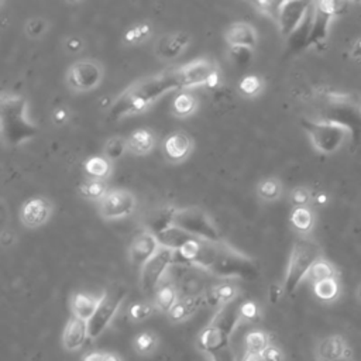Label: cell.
Returning a JSON list of instances; mask_svg holds the SVG:
<instances>
[{
	"label": "cell",
	"instance_id": "b9f144b4",
	"mask_svg": "<svg viewBox=\"0 0 361 361\" xmlns=\"http://www.w3.org/2000/svg\"><path fill=\"white\" fill-rule=\"evenodd\" d=\"M312 199H313L312 191L309 188H306V187H297L291 192V202H292L294 208L309 206Z\"/></svg>",
	"mask_w": 361,
	"mask_h": 361
},
{
	"label": "cell",
	"instance_id": "680465c9",
	"mask_svg": "<svg viewBox=\"0 0 361 361\" xmlns=\"http://www.w3.org/2000/svg\"><path fill=\"white\" fill-rule=\"evenodd\" d=\"M360 115H361V108H360Z\"/></svg>",
	"mask_w": 361,
	"mask_h": 361
},
{
	"label": "cell",
	"instance_id": "7c38bea8",
	"mask_svg": "<svg viewBox=\"0 0 361 361\" xmlns=\"http://www.w3.org/2000/svg\"><path fill=\"white\" fill-rule=\"evenodd\" d=\"M137 206L136 197L127 190H111L102 201L98 202L99 215L106 220H118L130 216Z\"/></svg>",
	"mask_w": 361,
	"mask_h": 361
},
{
	"label": "cell",
	"instance_id": "ab89813d",
	"mask_svg": "<svg viewBox=\"0 0 361 361\" xmlns=\"http://www.w3.org/2000/svg\"><path fill=\"white\" fill-rule=\"evenodd\" d=\"M151 33V27L148 23H144V24H137L132 29H129L125 34V41L127 44H140L143 43Z\"/></svg>",
	"mask_w": 361,
	"mask_h": 361
},
{
	"label": "cell",
	"instance_id": "ac0fdd59",
	"mask_svg": "<svg viewBox=\"0 0 361 361\" xmlns=\"http://www.w3.org/2000/svg\"><path fill=\"white\" fill-rule=\"evenodd\" d=\"M225 40L232 48L251 50L255 47L258 37L255 29L251 24L246 22H237L227 27L225 33Z\"/></svg>",
	"mask_w": 361,
	"mask_h": 361
},
{
	"label": "cell",
	"instance_id": "9f6ffc18",
	"mask_svg": "<svg viewBox=\"0 0 361 361\" xmlns=\"http://www.w3.org/2000/svg\"><path fill=\"white\" fill-rule=\"evenodd\" d=\"M357 297L360 298V301H361V284L358 285V288H357Z\"/></svg>",
	"mask_w": 361,
	"mask_h": 361
},
{
	"label": "cell",
	"instance_id": "1f68e13d",
	"mask_svg": "<svg viewBox=\"0 0 361 361\" xmlns=\"http://www.w3.org/2000/svg\"><path fill=\"white\" fill-rule=\"evenodd\" d=\"M178 301V292L171 284H164L155 291V306L161 312L169 313Z\"/></svg>",
	"mask_w": 361,
	"mask_h": 361
},
{
	"label": "cell",
	"instance_id": "ee69618b",
	"mask_svg": "<svg viewBox=\"0 0 361 361\" xmlns=\"http://www.w3.org/2000/svg\"><path fill=\"white\" fill-rule=\"evenodd\" d=\"M253 6H254L258 12L267 15L268 17H271L274 22H277L280 3H276V2H254Z\"/></svg>",
	"mask_w": 361,
	"mask_h": 361
},
{
	"label": "cell",
	"instance_id": "3957f363",
	"mask_svg": "<svg viewBox=\"0 0 361 361\" xmlns=\"http://www.w3.org/2000/svg\"><path fill=\"white\" fill-rule=\"evenodd\" d=\"M27 101L20 95H2L0 102V123H2L3 140L12 146L20 144L34 139L38 133L37 126L30 120L27 111Z\"/></svg>",
	"mask_w": 361,
	"mask_h": 361
},
{
	"label": "cell",
	"instance_id": "836d02e7",
	"mask_svg": "<svg viewBox=\"0 0 361 361\" xmlns=\"http://www.w3.org/2000/svg\"><path fill=\"white\" fill-rule=\"evenodd\" d=\"M313 294L323 302H332L340 295V284L337 277L313 284Z\"/></svg>",
	"mask_w": 361,
	"mask_h": 361
},
{
	"label": "cell",
	"instance_id": "4fadbf2b",
	"mask_svg": "<svg viewBox=\"0 0 361 361\" xmlns=\"http://www.w3.org/2000/svg\"><path fill=\"white\" fill-rule=\"evenodd\" d=\"M309 8H311L309 2H298V0L280 2L277 24L284 37L290 38L295 33V30L304 22Z\"/></svg>",
	"mask_w": 361,
	"mask_h": 361
},
{
	"label": "cell",
	"instance_id": "e575fe53",
	"mask_svg": "<svg viewBox=\"0 0 361 361\" xmlns=\"http://www.w3.org/2000/svg\"><path fill=\"white\" fill-rule=\"evenodd\" d=\"M333 277H336V269H334L333 264L322 257V258H319V260L312 265V268H311V271H309V274H308L306 278H308L312 284H316V283H320V281L333 278Z\"/></svg>",
	"mask_w": 361,
	"mask_h": 361
},
{
	"label": "cell",
	"instance_id": "6f0895ef",
	"mask_svg": "<svg viewBox=\"0 0 361 361\" xmlns=\"http://www.w3.org/2000/svg\"><path fill=\"white\" fill-rule=\"evenodd\" d=\"M339 361H347V360H344V358H341V360H339Z\"/></svg>",
	"mask_w": 361,
	"mask_h": 361
},
{
	"label": "cell",
	"instance_id": "5bb4252c",
	"mask_svg": "<svg viewBox=\"0 0 361 361\" xmlns=\"http://www.w3.org/2000/svg\"><path fill=\"white\" fill-rule=\"evenodd\" d=\"M339 3L336 2H316L315 17L308 45H320L327 37L329 26L333 17L337 15Z\"/></svg>",
	"mask_w": 361,
	"mask_h": 361
},
{
	"label": "cell",
	"instance_id": "ba28073f",
	"mask_svg": "<svg viewBox=\"0 0 361 361\" xmlns=\"http://www.w3.org/2000/svg\"><path fill=\"white\" fill-rule=\"evenodd\" d=\"M126 288L122 285H118L115 288L108 290L99 301V305L94 313V316L89 319L87 322V330H89V337L97 339L99 337L105 329L111 325L112 319L115 318L116 312L119 311L122 302L126 298Z\"/></svg>",
	"mask_w": 361,
	"mask_h": 361
},
{
	"label": "cell",
	"instance_id": "7402d4cb",
	"mask_svg": "<svg viewBox=\"0 0 361 361\" xmlns=\"http://www.w3.org/2000/svg\"><path fill=\"white\" fill-rule=\"evenodd\" d=\"M197 237L191 236L190 233L184 232L183 229H179L176 226H171L168 229H165L164 232L157 234V240L160 243V247H165L169 248L172 251H179L180 248H184L188 243H191L192 240H195Z\"/></svg>",
	"mask_w": 361,
	"mask_h": 361
},
{
	"label": "cell",
	"instance_id": "4dcf8cb0",
	"mask_svg": "<svg viewBox=\"0 0 361 361\" xmlns=\"http://www.w3.org/2000/svg\"><path fill=\"white\" fill-rule=\"evenodd\" d=\"M257 194L262 201H267V202L277 201L283 195V185L280 183V179L269 176L260 180V184L257 185Z\"/></svg>",
	"mask_w": 361,
	"mask_h": 361
},
{
	"label": "cell",
	"instance_id": "9c48e42d",
	"mask_svg": "<svg viewBox=\"0 0 361 361\" xmlns=\"http://www.w3.org/2000/svg\"><path fill=\"white\" fill-rule=\"evenodd\" d=\"M179 89H190L201 85L215 86L218 82L216 64L208 58L194 59L183 66L175 68Z\"/></svg>",
	"mask_w": 361,
	"mask_h": 361
},
{
	"label": "cell",
	"instance_id": "bcb514c9",
	"mask_svg": "<svg viewBox=\"0 0 361 361\" xmlns=\"http://www.w3.org/2000/svg\"><path fill=\"white\" fill-rule=\"evenodd\" d=\"M82 361H122V358L116 353L109 351H92L87 353Z\"/></svg>",
	"mask_w": 361,
	"mask_h": 361
},
{
	"label": "cell",
	"instance_id": "e0dca14e",
	"mask_svg": "<svg viewBox=\"0 0 361 361\" xmlns=\"http://www.w3.org/2000/svg\"><path fill=\"white\" fill-rule=\"evenodd\" d=\"M160 248V243L157 240V236L144 230L139 233L130 247H129V255L130 261L136 267H143Z\"/></svg>",
	"mask_w": 361,
	"mask_h": 361
},
{
	"label": "cell",
	"instance_id": "60d3db41",
	"mask_svg": "<svg viewBox=\"0 0 361 361\" xmlns=\"http://www.w3.org/2000/svg\"><path fill=\"white\" fill-rule=\"evenodd\" d=\"M154 312V306L148 302H140V304H134L133 306H130L129 309V316L133 322H143L147 318H150Z\"/></svg>",
	"mask_w": 361,
	"mask_h": 361
},
{
	"label": "cell",
	"instance_id": "52a82bcc",
	"mask_svg": "<svg viewBox=\"0 0 361 361\" xmlns=\"http://www.w3.org/2000/svg\"><path fill=\"white\" fill-rule=\"evenodd\" d=\"M174 226L183 229L191 236L208 240V241H220L222 236L219 229L211 216L199 208H184L176 209L174 215Z\"/></svg>",
	"mask_w": 361,
	"mask_h": 361
},
{
	"label": "cell",
	"instance_id": "83f0119b",
	"mask_svg": "<svg viewBox=\"0 0 361 361\" xmlns=\"http://www.w3.org/2000/svg\"><path fill=\"white\" fill-rule=\"evenodd\" d=\"M290 222L299 234L306 236L312 232V229L315 226V213L309 206L294 208L291 212Z\"/></svg>",
	"mask_w": 361,
	"mask_h": 361
},
{
	"label": "cell",
	"instance_id": "c3c4849f",
	"mask_svg": "<svg viewBox=\"0 0 361 361\" xmlns=\"http://www.w3.org/2000/svg\"><path fill=\"white\" fill-rule=\"evenodd\" d=\"M65 48H66L68 52L76 54V52L82 51V48H83V41H82L80 37L72 36V37L66 38V41H65Z\"/></svg>",
	"mask_w": 361,
	"mask_h": 361
},
{
	"label": "cell",
	"instance_id": "f5cc1de1",
	"mask_svg": "<svg viewBox=\"0 0 361 361\" xmlns=\"http://www.w3.org/2000/svg\"><path fill=\"white\" fill-rule=\"evenodd\" d=\"M351 57L355 59H361V37L355 40V43L351 47Z\"/></svg>",
	"mask_w": 361,
	"mask_h": 361
},
{
	"label": "cell",
	"instance_id": "d6a6232c",
	"mask_svg": "<svg viewBox=\"0 0 361 361\" xmlns=\"http://www.w3.org/2000/svg\"><path fill=\"white\" fill-rule=\"evenodd\" d=\"M109 191L111 190L106 185V180H95V179L85 180V183L79 188V194L85 199L97 201V202L102 201Z\"/></svg>",
	"mask_w": 361,
	"mask_h": 361
},
{
	"label": "cell",
	"instance_id": "5b68a950",
	"mask_svg": "<svg viewBox=\"0 0 361 361\" xmlns=\"http://www.w3.org/2000/svg\"><path fill=\"white\" fill-rule=\"evenodd\" d=\"M319 258H322V248L315 240L306 236L297 239L288 258L283 284L285 294L291 295L297 291L299 284L308 277L312 265Z\"/></svg>",
	"mask_w": 361,
	"mask_h": 361
},
{
	"label": "cell",
	"instance_id": "9a60e30c",
	"mask_svg": "<svg viewBox=\"0 0 361 361\" xmlns=\"http://www.w3.org/2000/svg\"><path fill=\"white\" fill-rule=\"evenodd\" d=\"M52 213V205L43 197L30 198L24 202L20 211V220L29 229L41 227L48 222Z\"/></svg>",
	"mask_w": 361,
	"mask_h": 361
},
{
	"label": "cell",
	"instance_id": "8d00e7d4",
	"mask_svg": "<svg viewBox=\"0 0 361 361\" xmlns=\"http://www.w3.org/2000/svg\"><path fill=\"white\" fill-rule=\"evenodd\" d=\"M262 87H264L262 79L257 75H247L239 83L240 94L244 95L246 98H254V97L260 95Z\"/></svg>",
	"mask_w": 361,
	"mask_h": 361
},
{
	"label": "cell",
	"instance_id": "d590c367",
	"mask_svg": "<svg viewBox=\"0 0 361 361\" xmlns=\"http://www.w3.org/2000/svg\"><path fill=\"white\" fill-rule=\"evenodd\" d=\"M244 343H246V350L248 353H258V354H261L271 344L269 336L264 330H253L247 333Z\"/></svg>",
	"mask_w": 361,
	"mask_h": 361
},
{
	"label": "cell",
	"instance_id": "f1b7e54d",
	"mask_svg": "<svg viewBox=\"0 0 361 361\" xmlns=\"http://www.w3.org/2000/svg\"><path fill=\"white\" fill-rule=\"evenodd\" d=\"M346 343L340 336L325 339L319 346V357L322 361H339L343 358Z\"/></svg>",
	"mask_w": 361,
	"mask_h": 361
},
{
	"label": "cell",
	"instance_id": "f546056e",
	"mask_svg": "<svg viewBox=\"0 0 361 361\" xmlns=\"http://www.w3.org/2000/svg\"><path fill=\"white\" fill-rule=\"evenodd\" d=\"M205 295H206L208 304L223 306V305H227L237 299V288L233 284L225 283V284H219V285L213 287Z\"/></svg>",
	"mask_w": 361,
	"mask_h": 361
},
{
	"label": "cell",
	"instance_id": "f35d334b",
	"mask_svg": "<svg viewBox=\"0 0 361 361\" xmlns=\"http://www.w3.org/2000/svg\"><path fill=\"white\" fill-rule=\"evenodd\" d=\"M157 336L151 332H143L140 333L136 340H134V347L137 350V353L146 355V354H150L154 351V348L157 347Z\"/></svg>",
	"mask_w": 361,
	"mask_h": 361
},
{
	"label": "cell",
	"instance_id": "2e32d148",
	"mask_svg": "<svg viewBox=\"0 0 361 361\" xmlns=\"http://www.w3.org/2000/svg\"><path fill=\"white\" fill-rule=\"evenodd\" d=\"M192 140L184 132L171 133L162 143L164 157L174 164L185 161L192 153Z\"/></svg>",
	"mask_w": 361,
	"mask_h": 361
},
{
	"label": "cell",
	"instance_id": "7bdbcfd3",
	"mask_svg": "<svg viewBox=\"0 0 361 361\" xmlns=\"http://www.w3.org/2000/svg\"><path fill=\"white\" fill-rule=\"evenodd\" d=\"M48 27V23L43 19H31L27 22L26 26V34L30 38H40L43 34H45Z\"/></svg>",
	"mask_w": 361,
	"mask_h": 361
},
{
	"label": "cell",
	"instance_id": "74e56055",
	"mask_svg": "<svg viewBox=\"0 0 361 361\" xmlns=\"http://www.w3.org/2000/svg\"><path fill=\"white\" fill-rule=\"evenodd\" d=\"M127 151V143L123 137L120 136H115L111 137L106 144H105V150H104V155L111 160L115 161L118 158H122V155Z\"/></svg>",
	"mask_w": 361,
	"mask_h": 361
},
{
	"label": "cell",
	"instance_id": "44dd1931",
	"mask_svg": "<svg viewBox=\"0 0 361 361\" xmlns=\"http://www.w3.org/2000/svg\"><path fill=\"white\" fill-rule=\"evenodd\" d=\"M205 304H206L205 294L185 297L176 302V305L172 308L168 316L172 322H184L190 319L192 315H195Z\"/></svg>",
	"mask_w": 361,
	"mask_h": 361
},
{
	"label": "cell",
	"instance_id": "11a10c76",
	"mask_svg": "<svg viewBox=\"0 0 361 361\" xmlns=\"http://www.w3.org/2000/svg\"><path fill=\"white\" fill-rule=\"evenodd\" d=\"M315 202H316L318 205H326V204L329 202V198H327V195H326L325 192H320V194H318V195L315 197Z\"/></svg>",
	"mask_w": 361,
	"mask_h": 361
},
{
	"label": "cell",
	"instance_id": "7dc6e473",
	"mask_svg": "<svg viewBox=\"0 0 361 361\" xmlns=\"http://www.w3.org/2000/svg\"><path fill=\"white\" fill-rule=\"evenodd\" d=\"M264 361H284V354L283 351L274 346V344H269L262 353H261Z\"/></svg>",
	"mask_w": 361,
	"mask_h": 361
},
{
	"label": "cell",
	"instance_id": "816d5d0a",
	"mask_svg": "<svg viewBox=\"0 0 361 361\" xmlns=\"http://www.w3.org/2000/svg\"><path fill=\"white\" fill-rule=\"evenodd\" d=\"M212 358H213V361H234V357L229 348L218 355H213Z\"/></svg>",
	"mask_w": 361,
	"mask_h": 361
},
{
	"label": "cell",
	"instance_id": "4316f807",
	"mask_svg": "<svg viewBox=\"0 0 361 361\" xmlns=\"http://www.w3.org/2000/svg\"><path fill=\"white\" fill-rule=\"evenodd\" d=\"M175 208H161L154 211L151 215L147 218V232L153 234H158L164 232L165 229L171 227L174 225V215H175Z\"/></svg>",
	"mask_w": 361,
	"mask_h": 361
},
{
	"label": "cell",
	"instance_id": "db71d44e",
	"mask_svg": "<svg viewBox=\"0 0 361 361\" xmlns=\"http://www.w3.org/2000/svg\"><path fill=\"white\" fill-rule=\"evenodd\" d=\"M241 361H264V358L258 353H248V351H246V354H244Z\"/></svg>",
	"mask_w": 361,
	"mask_h": 361
},
{
	"label": "cell",
	"instance_id": "8992f818",
	"mask_svg": "<svg viewBox=\"0 0 361 361\" xmlns=\"http://www.w3.org/2000/svg\"><path fill=\"white\" fill-rule=\"evenodd\" d=\"M301 123L313 148L325 155L337 153L351 136V129L341 122L304 119Z\"/></svg>",
	"mask_w": 361,
	"mask_h": 361
},
{
	"label": "cell",
	"instance_id": "603a6c76",
	"mask_svg": "<svg viewBox=\"0 0 361 361\" xmlns=\"http://www.w3.org/2000/svg\"><path fill=\"white\" fill-rule=\"evenodd\" d=\"M127 143V151H130L134 155H146L151 153V150L155 146V136L148 129H137L130 133V136L126 139Z\"/></svg>",
	"mask_w": 361,
	"mask_h": 361
},
{
	"label": "cell",
	"instance_id": "484cf974",
	"mask_svg": "<svg viewBox=\"0 0 361 361\" xmlns=\"http://www.w3.org/2000/svg\"><path fill=\"white\" fill-rule=\"evenodd\" d=\"M197 108H198L197 97L192 92H190V90H183V92H179L174 98L171 111L174 116L184 119L194 115L197 112Z\"/></svg>",
	"mask_w": 361,
	"mask_h": 361
},
{
	"label": "cell",
	"instance_id": "ffe728a7",
	"mask_svg": "<svg viewBox=\"0 0 361 361\" xmlns=\"http://www.w3.org/2000/svg\"><path fill=\"white\" fill-rule=\"evenodd\" d=\"M87 337H89L87 322L72 316L64 329V334H62L64 347L68 351H75L82 347V344Z\"/></svg>",
	"mask_w": 361,
	"mask_h": 361
},
{
	"label": "cell",
	"instance_id": "d4e9b609",
	"mask_svg": "<svg viewBox=\"0 0 361 361\" xmlns=\"http://www.w3.org/2000/svg\"><path fill=\"white\" fill-rule=\"evenodd\" d=\"M85 174L87 179L106 180L112 175V161L105 155H94L85 161L83 164Z\"/></svg>",
	"mask_w": 361,
	"mask_h": 361
},
{
	"label": "cell",
	"instance_id": "f907efd6",
	"mask_svg": "<svg viewBox=\"0 0 361 361\" xmlns=\"http://www.w3.org/2000/svg\"><path fill=\"white\" fill-rule=\"evenodd\" d=\"M283 292H284V288H283V287H280V285H273V287H271V290H269V299L273 301V302H277V301L281 298Z\"/></svg>",
	"mask_w": 361,
	"mask_h": 361
},
{
	"label": "cell",
	"instance_id": "cb8c5ba5",
	"mask_svg": "<svg viewBox=\"0 0 361 361\" xmlns=\"http://www.w3.org/2000/svg\"><path fill=\"white\" fill-rule=\"evenodd\" d=\"M101 298H94L90 295H86L83 292H76L71 298V311L72 316L79 318L82 320L89 322V319L94 316Z\"/></svg>",
	"mask_w": 361,
	"mask_h": 361
},
{
	"label": "cell",
	"instance_id": "30bf717a",
	"mask_svg": "<svg viewBox=\"0 0 361 361\" xmlns=\"http://www.w3.org/2000/svg\"><path fill=\"white\" fill-rule=\"evenodd\" d=\"M104 79V68L90 59L72 64L66 71V83L75 92H89L101 85Z\"/></svg>",
	"mask_w": 361,
	"mask_h": 361
},
{
	"label": "cell",
	"instance_id": "681fc988",
	"mask_svg": "<svg viewBox=\"0 0 361 361\" xmlns=\"http://www.w3.org/2000/svg\"><path fill=\"white\" fill-rule=\"evenodd\" d=\"M69 120V111L66 109V108H64V106H61V108H57L55 111H54V113H52V122L55 123V125H65L66 122Z\"/></svg>",
	"mask_w": 361,
	"mask_h": 361
},
{
	"label": "cell",
	"instance_id": "6da1fadb",
	"mask_svg": "<svg viewBox=\"0 0 361 361\" xmlns=\"http://www.w3.org/2000/svg\"><path fill=\"white\" fill-rule=\"evenodd\" d=\"M176 260L198 265L208 273L223 278L253 281L260 276L258 265L253 258L223 240L208 241L195 239L175 253Z\"/></svg>",
	"mask_w": 361,
	"mask_h": 361
},
{
	"label": "cell",
	"instance_id": "277c9868",
	"mask_svg": "<svg viewBox=\"0 0 361 361\" xmlns=\"http://www.w3.org/2000/svg\"><path fill=\"white\" fill-rule=\"evenodd\" d=\"M240 306L241 304L237 299L220 306L212 322L199 334L198 344L202 351L213 357L227 350L230 336L241 319Z\"/></svg>",
	"mask_w": 361,
	"mask_h": 361
},
{
	"label": "cell",
	"instance_id": "f6af8a7d",
	"mask_svg": "<svg viewBox=\"0 0 361 361\" xmlns=\"http://www.w3.org/2000/svg\"><path fill=\"white\" fill-rule=\"evenodd\" d=\"M258 306L255 302L253 301H247V302H243L241 306H240V318L247 320V322H251V320H255L258 319Z\"/></svg>",
	"mask_w": 361,
	"mask_h": 361
},
{
	"label": "cell",
	"instance_id": "d6986e66",
	"mask_svg": "<svg viewBox=\"0 0 361 361\" xmlns=\"http://www.w3.org/2000/svg\"><path fill=\"white\" fill-rule=\"evenodd\" d=\"M190 43L191 38L187 33H171L157 43L155 52L162 59H175L187 50Z\"/></svg>",
	"mask_w": 361,
	"mask_h": 361
},
{
	"label": "cell",
	"instance_id": "8fae6325",
	"mask_svg": "<svg viewBox=\"0 0 361 361\" xmlns=\"http://www.w3.org/2000/svg\"><path fill=\"white\" fill-rule=\"evenodd\" d=\"M175 261V251L160 247L157 253L141 267V288L146 294L155 292L158 290L162 276L167 273L169 265Z\"/></svg>",
	"mask_w": 361,
	"mask_h": 361
},
{
	"label": "cell",
	"instance_id": "7a4b0ae2",
	"mask_svg": "<svg viewBox=\"0 0 361 361\" xmlns=\"http://www.w3.org/2000/svg\"><path fill=\"white\" fill-rule=\"evenodd\" d=\"M175 89H179L175 68L143 78L132 83L115 99L109 108V118L112 120H119L143 113L155 101Z\"/></svg>",
	"mask_w": 361,
	"mask_h": 361
}]
</instances>
